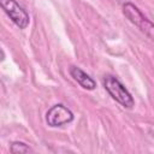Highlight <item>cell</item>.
<instances>
[{"label":"cell","mask_w":154,"mask_h":154,"mask_svg":"<svg viewBox=\"0 0 154 154\" xmlns=\"http://www.w3.org/2000/svg\"><path fill=\"white\" fill-rule=\"evenodd\" d=\"M5 59V52L1 49V47H0V61H2Z\"/></svg>","instance_id":"obj_7"},{"label":"cell","mask_w":154,"mask_h":154,"mask_svg":"<svg viewBox=\"0 0 154 154\" xmlns=\"http://www.w3.org/2000/svg\"><path fill=\"white\" fill-rule=\"evenodd\" d=\"M69 72H70L71 77H72L83 89L94 90V89L96 88L95 81H94L87 72H84L82 69H79L78 66H70Z\"/></svg>","instance_id":"obj_5"},{"label":"cell","mask_w":154,"mask_h":154,"mask_svg":"<svg viewBox=\"0 0 154 154\" xmlns=\"http://www.w3.org/2000/svg\"><path fill=\"white\" fill-rule=\"evenodd\" d=\"M123 13L134 25H136L149 38L153 37V30H154L153 23L138 10L137 6H135L131 2H125L123 5Z\"/></svg>","instance_id":"obj_2"},{"label":"cell","mask_w":154,"mask_h":154,"mask_svg":"<svg viewBox=\"0 0 154 154\" xmlns=\"http://www.w3.org/2000/svg\"><path fill=\"white\" fill-rule=\"evenodd\" d=\"M103 87L107 93L114 99L118 103H120L125 108H132L135 105V100L130 91L124 87V84L114 76H105L103 77Z\"/></svg>","instance_id":"obj_1"},{"label":"cell","mask_w":154,"mask_h":154,"mask_svg":"<svg viewBox=\"0 0 154 154\" xmlns=\"http://www.w3.org/2000/svg\"><path fill=\"white\" fill-rule=\"evenodd\" d=\"M10 152L18 154V153H30L32 152V148L29 147V144L20 142V141H14L10 144Z\"/></svg>","instance_id":"obj_6"},{"label":"cell","mask_w":154,"mask_h":154,"mask_svg":"<svg viewBox=\"0 0 154 154\" xmlns=\"http://www.w3.org/2000/svg\"><path fill=\"white\" fill-rule=\"evenodd\" d=\"M73 118L75 116L72 111L69 107L64 106L63 103L53 105L46 112V123L51 128H59L70 124L73 120Z\"/></svg>","instance_id":"obj_4"},{"label":"cell","mask_w":154,"mask_h":154,"mask_svg":"<svg viewBox=\"0 0 154 154\" xmlns=\"http://www.w3.org/2000/svg\"><path fill=\"white\" fill-rule=\"evenodd\" d=\"M0 7L19 29H25L29 25L30 17L28 12L16 0H0Z\"/></svg>","instance_id":"obj_3"}]
</instances>
